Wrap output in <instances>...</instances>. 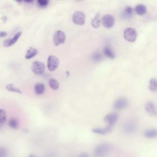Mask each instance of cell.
Instances as JSON below:
<instances>
[{
    "instance_id": "cell-5",
    "label": "cell",
    "mask_w": 157,
    "mask_h": 157,
    "mask_svg": "<svg viewBox=\"0 0 157 157\" xmlns=\"http://www.w3.org/2000/svg\"><path fill=\"white\" fill-rule=\"evenodd\" d=\"M119 119V115L115 113L107 114L104 118V121L107 124V126L113 127Z\"/></svg>"
},
{
    "instance_id": "cell-30",
    "label": "cell",
    "mask_w": 157,
    "mask_h": 157,
    "mask_svg": "<svg viewBox=\"0 0 157 157\" xmlns=\"http://www.w3.org/2000/svg\"><path fill=\"white\" fill-rule=\"evenodd\" d=\"M89 157V156L86 153H82V154L79 155V157Z\"/></svg>"
},
{
    "instance_id": "cell-33",
    "label": "cell",
    "mask_w": 157,
    "mask_h": 157,
    "mask_svg": "<svg viewBox=\"0 0 157 157\" xmlns=\"http://www.w3.org/2000/svg\"><path fill=\"white\" fill-rule=\"evenodd\" d=\"M29 157H34V156H30Z\"/></svg>"
},
{
    "instance_id": "cell-15",
    "label": "cell",
    "mask_w": 157,
    "mask_h": 157,
    "mask_svg": "<svg viewBox=\"0 0 157 157\" xmlns=\"http://www.w3.org/2000/svg\"><path fill=\"white\" fill-rule=\"evenodd\" d=\"M145 137L148 139L156 138L157 136V131L155 129L147 130L144 133Z\"/></svg>"
},
{
    "instance_id": "cell-17",
    "label": "cell",
    "mask_w": 157,
    "mask_h": 157,
    "mask_svg": "<svg viewBox=\"0 0 157 157\" xmlns=\"http://www.w3.org/2000/svg\"><path fill=\"white\" fill-rule=\"evenodd\" d=\"M124 129L125 131L128 133H132L136 130V126L132 123L128 122L124 125Z\"/></svg>"
},
{
    "instance_id": "cell-31",
    "label": "cell",
    "mask_w": 157,
    "mask_h": 157,
    "mask_svg": "<svg viewBox=\"0 0 157 157\" xmlns=\"http://www.w3.org/2000/svg\"><path fill=\"white\" fill-rule=\"evenodd\" d=\"M25 3H32L33 2V1H25Z\"/></svg>"
},
{
    "instance_id": "cell-28",
    "label": "cell",
    "mask_w": 157,
    "mask_h": 157,
    "mask_svg": "<svg viewBox=\"0 0 157 157\" xmlns=\"http://www.w3.org/2000/svg\"><path fill=\"white\" fill-rule=\"evenodd\" d=\"M7 155V151L6 149L0 146V157H6Z\"/></svg>"
},
{
    "instance_id": "cell-11",
    "label": "cell",
    "mask_w": 157,
    "mask_h": 157,
    "mask_svg": "<svg viewBox=\"0 0 157 157\" xmlns=\"http://www.w3.org/2000/svg\"><path fill=\"white\" fill-rule=\"evenodd\" d=\"M22 34L21 31L17 33L12 39L9 38L4 40L3 42V45L5 47H10L11 46L15 44L17 42L19 38Z\"/></svg>"
},
{
    "instance_id": "cell-14",
    "label": "cell",
    "mask_w": 157,
    "mask_h": 157,
    "mask_svg": "<svg viewBox=\"0 0 157 157\" xmlns=\"http://www.w3.org/2000/svg\"><path fill=\"white\" fill-rule=\"evenodd\" d=\"M134 11L137 15L140 16L145 15L147 12L146 7L143 4H138L135 7Z\"/></svg>"
},
{
    "instance_id": "cell-1",
    "label": "cell",
    "mask_w": 157,
    "mask_h": 157,
    "mask_svg": "<svg viewBox=\"0 0 157 157\" xmlns=\"http://www.w3.org/2000/svg\"><path fill=\"white\" fill-rule=\"evenodd\" d=\"M113 149V147L107 143H103L99 144L95 149L94 154L97 157H104L110 154Z\"/></svg>"
},
{
    "instance_id": "cell-16",
    "label": "cell",
    "mask_w": 157,
    "mask_h": 157,
    "mask_svg": "<svg viewBox=\"0 0 157 157\" xmlns=\"http://www.w3.org/2000/svg\"><path fill=\"white\" fill-rule=\"evenodd\" d=\"M101 16L100 14H97L91 21V25L95 28H99L101 26Z\"/></svg>"
},
{
    "instance_id": "cell-23",
    "label": "cell",
    "mask_w": 157,
    "mask_h": 157,
    "mask_svg": "<svg viewBox=\"0 0 157 157\" xmlns=\"http://www.w3.org/2000/svg\"><path fill=\"white\" fill-rule=\"evenodd\" d=\"M7 118V113L3 109H0V123L4 124L6 122Z\"/></svg>"
},
{
    "instance_id": "cell-7",
    "label": "cell",
    "mask_w": 157,
    "mask_h": 157,
    "mask_svg": "<svg viewBox=\"0 0 157 157\" xmlns=\"http://www.w3.org/2000/svg\"><path fill=\"white\" fill-rule=\"evenodd\" d=\"M101 23L105 28L107 29L111 28L115 23L114 17L111 15H105L101 19Z\"/></svg>"
},
{
    "instance_id": "cell-8",
    "label": "cell",
    "mask_w": 157,
    "mask_h": 157,
    "mask_svg": "<svg viewBox=\"0 0 157 157\" xmlns=\"http://www.w3.org/2000/svg\"><path fill=\"white\" fill-rule=\"evenodd\" d=\"M60 64V61L56 56L50 55L48 59V68L50 72H53L57 69Z\"/></svg>"
},
{
    "instance_id": "cell-22",
    "label": "cell",
    "mask_w": 157,
    "mask_h": 157,
    "mask_svg": "<svg viewBox=\"0 0 157 157\" xmlns=\"http://www.w3.org/2000/svg\"><path fill=\"white\" fill-rule=\"evenodd\" d=\"M149 89L152 92H155L157 91V82L155 78H153L150 80Z\"/></svg>"
},
{
    "instance_id": "cell-10",
    "label": "cell",
    "mask_w": 157,
    "mask_h": 157,
    "mask_svg": "<svg viewBox=\"0 0 157 157\" xmlns=\"http://www.w3.org/2000/svg\"><path fill=\"white\" fill-rule=\"evenodd\" d=\"M128 101L126 99L121 98L115 101L113 106L115 109L117 110H120L126 108L128 106Z\"/></svg>"
},
{
    "instance_id": "cell-6",
    "label": "cell",
    "mask_w": 157,
    "mask_h": 157,
    "mask_svg": "<svg viewBox=\"0 0 157 157\" xmlns=\"http://www.w3.org/2000/svg\"><path fill=\"white\" fill-rule=\"evenodd\" d=\"M66 40V34L63 31L57 30L54 32L53 36V41L54 45L59 46L60 44L64 43Z\"/></svg>"
},
{
    "instance_id": "cell-29",
    "label": "cell",
    "mask_w": 157,
    "mask_h": 157,
    "mask_svg": "<svg viewBox=\"0 0 157 157\" xmlns=\"http://www.w3.org/2000/svg\"><path fill=\"white\" fill-rule=\"evenodd\" d=\"M7 36V33L5 31L0 32V38H3Z\"/></svg>"
},
{
    "instance_id": "cell-18",
    "label": "cell",
    "mask_w": 157,
    "mask_h": 157,
    "mask_svg": "<svg viewBox=\"0 0 157 157\" xmlns=\"http://www.w3.org/2000/svg\"><path fill=\"white\" fill-rule=\"evenodd\" d=\"M37 53L38 52L36 49L32 47H30L27 51L26 54L25 55V58L28 60L32 58L35 57L37 54Z\"/></svg>"
},
{
    "instance_id": "cell-9",
    "label": "cell",
    "mask_w": 157,
    "mask_h": 157,
    "mask_svg": "<svg viewBox=\"0 0 157 157\" xmlns=\"http://www.w3.org/2000/svg\"><path fill=\"white\" fill-rule=\"evenodd\" d=\"M145 110L149 115L151 116H156L157 115V110L156 106L154 102L148 101L145 103Z\"/></svg>"
},
{
    "instance_id": "cell-27",
    "label": "cell",
    "mask_w": 157,
    "mask_h": 157,
    "mask_svg": "<svg viewBox=\"0 0 157 157\" xmlns=\"http://www.w3.org/2000/svg\"><path fill=\"white\" fill-rule=\"evenodd\" d=\"M49 1L48 0H39L37 1L38 4L40 7H47L49 4Z\"/></svg>"
},
{
    "instance_id": "cell-13",
    "label": "cell",
    "mask_w": 157,
    "mask_h": 157,
    "mask_svg": "<svg viewBox=\"0 0 157 157\" xmlns=\"http://www.w3.org/2000/svg\"><path fill=\"white\" fill-rule=\"evenodd\" d=\"M45 91V86L42 83H37L35 85L34 91L35 94L37 95L43 94Z\"/></svg>"
},
{
    "instance_id": "cell-20",
    "label": "cell",
    "mask_w": 157,
    "mask_h": 157,
    "mask_svg": "<svg viewBox=\"0 0 157 157\" xmlns=\"http://www.w3.org/2000/svg\"><path fill=\"white\" fill-rule=\"evenodd\" d=\"M6 89L8 91H10V92L17 93L20 94H21L22 93L21 90L19 88L15 86V85L12 83L7 84L6 86Z\"/></svg>"
},
{
    "instance_id": "cell-12",
    "label": "cell",
    "mask_w": 157,
    "mask_h": 157,
    "mask_svg": "<svg viewBox=\"0 0 157 157\" xmlns=\"http://www.w3.org/2000/svg\"><path fill=\"white\" fill-rule=\"evenodd\" d=\"M134 13V9L131 6H127L125 7L123 12L122 17L124 19H128L132 18Z\"/></svg>"
},
{
    "instance_id": "cell-4",
    "label": "cell",
    "mask_w": 157,
    "mask_h": 157,
    "mask_svg": "<svg viewBox=\"0 0 157 157\" xmlns=\"http://www.w3.org/2000/svg\"><path fill=\"white\" fill-rule=\"evenodd\" d=\"M72 20L75 24L83 25L85 23V14L82 11H77L73 13Z\"/></svg>"
},
{
    "instance_id": "cell-24",
    "label": "cell",
    "mask_w": 157,
    "mask_h": 157,
    "mask_svg": "<svg viewBox=\"0 0 157 157\" xmlns=\"http://www.w3.org/2000/svg\"><path fill=\"white\" fill-rule=\"evenodd\" d=\"M92 132L95 134H101V135H106L108 132L107 131L106 128H95L91 131Z\"/></svg>"
},
{
    "instance_id": "cell-21",
    "label": "cell",
    "mask_w": 157,
    "mask_h": 157,
    "mask_svg": "<svg viewBox=\"0 0 157 157\" xmlns=\"http://www.w3.org/2000/svg\"><path fill=\"white\" fill-rule=\"evenodd\" d=\"M104 53L106 56L110 59H114L115 58V54L113 52L112 49L109 47H106L104 49Z\"/></svg>"
},
{
    "instance_id": "cell-2",
    "label": "cell",
    "mask_w": 157,
    "mask_h": 157,
    "mask_svg": "<svg viewBox=\"0 0 157 157\" xmlns=\"http://www.w3.org/2000/svg\"><path fill=\"white\" fill-rule=\"evenodd\" d=\"M137 33L136 29L133 28L128 27L125 29L124 32V37L126 41L129 42H136Z\"/></svg>"
},
{
    "instance_id": "cell-19",
    "label": "cell",
    "mask_w": 157,
    "mask_h": 157,
    "mask_svg": "<svg viewBox=\"0 0 157 157\" xmlns=\"http://www.w3.org/2000/svg\"><path fill=\"white\" fill-rule=\"evenodd\" d=\"M49 86L53 90H57L60 86V83L57 80L54 78H51L48 82Z\"/></svg>"
},
{
    "instance_id": "cell-3",
    "label": "cell",
    "mask_w": 157,
    "mask_h": 157,
    "mask_svg": "<svg viewBox=\"0 0 157 157\" xmlns=\"http://www.w3.org/2000/svg\"><path fill=\"white\" fill-rule=\"evenodd\" d=\"M45 66L42 62L40 61H34L31 66L32 71L35 74L40 75L44 72Z\"/></svg>"
},
{
    "instance_id": "cell-25",
    "label": "cell",
    "mask_w": 157,
    "mask_h": 157,
    "mask_svg": "<svg viewBox=\"0 0 157 157\" xmlns=\"http://www.w3.org/2000/svg\"><path fill=\"white\" fill-rule=\"evenodd\" d=\"M9 125L11 128L16 129L19 126L18 121L17 119H12L9 121Z\"/></svg>"
},
{
    "instance_id": "cell-26",
    "label": "cell",
    "mask_w": 157,
    "mask_h": 157,
    "mask_svg": "<svg viewBox=\"0 0 157 157\" xmlns=\"http://www.w3.org/2000/svg\"><path fill=\"white\" fill-rule=\"evenodd\" d=\"M102 59H103V56L100 53H95L93 55L92 59L95 61L99 62L102 60Z\"/></svg>"
},
{
    "instance_id": "cell-32",
    "label": "cell",
    "mask_w": 157,
    "mask_h": 157,
    "mask_svg": "<svg viewBox=\"0 0 157 157\" xmlns=\"http://www.w3.org/2000/svg\"><path fill=\"white\" fill-rule=\"evenodd\" d=\"M25 133H28V132H29V130L27 129H25Z\"/></svg>"
}]
</instances>
